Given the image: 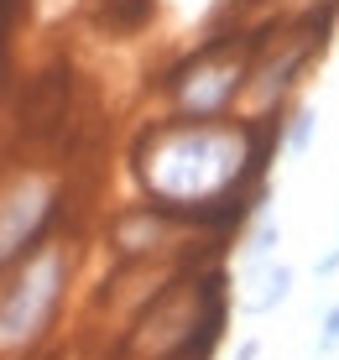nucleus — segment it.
Returning a JSON list of instances; mask_svg holds the SVG:
<instances>
[{
	"label": "nucleus",
	"instance_id": "2",
	"mask_svg": "<svg viewBox=\"0 0 339 360\" xmlns=\"http://www.w3.org/2000/svg\"><path fill=\"white\" fill-rule=\"evenodd\" d=\"M42 214H47V183H16L0 198V262L27 245V235L37 230Z\"/></svg>",
	"mask_w": 339,
	"mask_h": 360
},
{
	"label": "nucleus",
	"instance_id": "9",
	"mask_svg": "<svg viewBox=\"0 0 339 360\" xmlns=\"http://www.w3.org/2000/svg\"><path fill=\"white\" fill-rule=\"evenodd\" d=\"M256 355H261V340H245V345H241V350H235L230 360H256Z\"/></svg>",
	"mask_w": 339,
	"mask_h": 360
},
{
	"label": "nucleus",
	"instance_id": "1",
	"mask_svg": "<svg viewBox=\"0 0 339 360\" xmlns=\"http://www.w3.org/2000/svg\"><path fill=\"white\" fill-rule=\"evenodd\" d=\"M58 292H63V251L47 245L37 262L0 292V350H16V345L37 340L47 329L58 308Z\"/></svg>",
	"mask_w": 339,
	"mask_h": 360
},
{
	"label": "nucleus",
	"instance_id": "7",
	"mask_svg": "<svg viewBox=\"0 0 339 360\" xmlns=\"http://www.w3.org/2000/svg\"><path fill=\"white\" fill-rule=\"evenodd\" d=\"M319 350L329 355V350H339V303L324 314V329H319Z\"/></svg>",
	"mask_w": 339,
	"mask_h": 360
},
{
	"label": "nucleus",
	"instance_id": "6",
	"mask_svg": "<svg viewBox=\"0 0 339 360\" xmlns=\"http://www.w3.org/2000/svg\"><path fill=\"white\" fill-rule=\"evenodd\" d=\"M313 131H319V115H313V110H298V115H293V126H287V152H298V157H303L308 146H313Z\"/></svg>",
	"mask_w": 339,
	"mask_h": 360
},
{
	"label": "nucleus",
	"instance_id": "5",
	"mask_svg": "<svg viewBox=\"0 0 339 360\" xmlns=\"http://www.w3.org/2000/svg\"><path fill=\"white\" fill-rule=\"evenodd\" d=\"M277 240H282V225L267 214L256 230H250V240H245V262H267V256H271V245H277Z\"/></svg>",
	"mask_w": 339,
	"mask_h": 360
},
{
	"label": "nucleus",
	"instance_id": "3",
	"mask_svg": "<svg viewBox=\"0 0 339 360\" xmlns=\"http://www.w3.org/2000/svg\"><path fill=\"white\" fill-rule=\"evenodd\" d=\"M235 84H241V68H215V73H198V79L183 84V105L193 110V115H209V110H219L224 99L235 94Z\"/></svg>",
	"mask_w": 339,
	"mask_h": 360
},
{
	"label": "nucleus",
	"instance_id": "8",
	"mask_svg": "<svg viewBox=\"0 0 339 360\" xmlns=\"http://www.w3.org/2000/svg\"><path fill=\"white\" fill-rule=\"evenodd\" d=\"M334 271H339V245H334V251L319 262V277H334Z\"/></svg>",
	"mask_w": 339,
	"mask_h": 360
},
{
	"label": "nucleus",
	"instance_id": "4",
	"mask_svg": "<svg viewBox=\"0 0 339 360\" xmlns=\"http://www.w3.org/2000/svg\"><path fill=\"white\" fill-rule=\"evenodd\" d=\"M287 292H293V266H271L267 271V292H261L256 303H245V308H250V314H267V308L287 303Z\"/></svg>",
	"mask_w": 339,
	"mask_h": 360
}]
</instances>
